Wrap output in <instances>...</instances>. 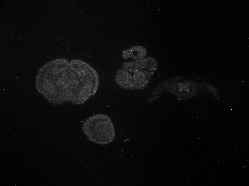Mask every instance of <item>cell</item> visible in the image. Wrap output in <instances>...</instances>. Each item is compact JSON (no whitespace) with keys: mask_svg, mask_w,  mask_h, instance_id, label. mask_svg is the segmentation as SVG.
<instances>
[{"mask_svg":"<svg viewBox=\"0 0 249 186\" xmlns=\"http://www.w3.org/2000/svg\"><path fill=\"white\" fill-rule=\"evenodd\" d=\"M99 75L86 62L55 59L41 67L36 77L37 91L53 105L67 101L81 105L97 92Z\"/></svg>","mask_w":249,"mask_h":186,"instance_id":"obj_1","label":"cell"},{"mask_svg":"<svg viewBox=\"0 0 249 186\" xmlns=\"http://www.w3.org/2000/svg\"><path fill=\"white\" fill-rule=\"evenodd\" d=\"M82 130L89 141L107 145L115 138L114 127L111 118L102 114L93 115L83 123Z\"/></svg>","mask_w":249,"mask_h":186,"instance_id":"obj_2","label":"cell"},{"mask_svg":"<svg viewBox=\"0 0 249 186\" xmlns=\"http://www.w3.org/2000/svg\"><path fill=\"white\" fill-rule=\"evenodd\" d=\"M152 73L137 70L129 72L123 69L118 70L115 75L116 84L126 90H138L146 88L149 84Z\"/></svg>","mask_w":249,"mask_h":186,"instance_id":"obj_3","label":"cell"},{"mask_svg":"<svg viewBox=\"0 0 249 186\" xmlns=\"http://www.w3.org/2000/svg\"><path fill=\"white\" fill-rule=\"evenodd\" d=\"M146 55V48L141 46H135L124 51L122 54V57L124 59H135L136 60L144 58Z\"/></svg>","mask_w":249,"mask_h":186,"instance_id":"obj_4","label":"cell"}]
</instances>
